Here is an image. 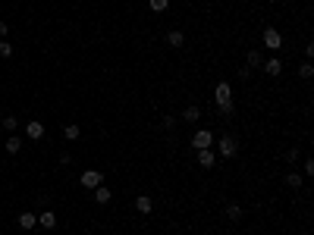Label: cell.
I'll return each instance as SVG.
<instances>
[{"instance_id": "obj_8", "label": "cell", "mask_w": 314, "mask_h": 235, "mask_svg": "<svg viewBox=\"0 0 314 235\" xmlns=\"http://www.w3.org/2000/svg\"><path fill=\"white\" fill-rule=\"evenodd\" d=\"M25 135H29L32 141H38V138H44V123L41 119H32L29 125H25Z\"/></svg>"}, {"instance_id": "obj_13", "label": "cell", "mask_w": 314, "mask_h": 235, "mask_svg": "<svg viewBox=\"0 0 314 235\" xmlns=\"http://www.w3.org/2000/svg\"><path fill=\"white\" fill-rule=\"evenodd\" d=\"M261 63H264L261 50H248V57H245V66H248V69L255 72V69H261Z\"/></svg>"}, {"instance_id": "obj_24", "label": "cell", "mask_w": 314, "mask_h": 235, "mask_svg": "<svg viewBox=\"0 0 314 235\" xmlns=\"http://www.w3.org/2000/svg\"><path fill=\"white\" fill-rule=\"evenodd\" d=\"M302 172H305V176H311V172H314V160L308 157V160H305V166H302Z\"/></svg>"}, {"instance_id": "obj_18", "label": "cell", "mask_w": 314, "mask_h": 235, "mask_svg": "<svg viewBox=\"0 0 314 235\" xmlns=\"http://www.w3.org/2000/svg\"><path fill=\"white\" fill-rule=\"evenodd\" d=\"M6 154H19V147H22V141H19V135H10V138H6Z\"/></svg>"}, {"instance_id": "obj_15", "label": "cell", "mask_w": 314, "mask_h": 235, "mask_svg": "<svg viewBox=\"0 0 314 235\" xmlns=\"http://www.w3.org/2000/svg\"><path fill=\"white\" fill-rule=\"evenodd\" d=\"M242 204H226V219H230V223H239V219H242Z\"/></svg>"}, {"instance_id": "obj_21", "label": "cell", "mask_w": 314, "mask_h": 235, "mask_svg": "<svg viewBox=\"0 0 314 235\" xmlns=\"http://www.w3.org/2000/svg\"><path fill=\"white\" fill-rule=\"evenodd\" d=\"M0 57H3V60H6V57H13V44L6 41V38H0Z\"/></svg>"}, {"instance_id": "obj_17", "label": "cell", "mask_w": 314, "mask_h": 235, "mask_svg": "<svg viewBox=\"0 0 314 235\" xmlns=\"http://www.w3.org/2000/svg\"><path fill=\"white\" fill-rule=\"evenodd\" d=\"M79 135H82V129H79L76 123H69V125L63 129V138H66V141H79Z\"/></svg>"}, {"instance_id": "obj_14", "label": "cell", "mask_w": 314, "mask_h": 235, "mask_svg": "<svg viewBox=\"0 0 314 235\" xmlns=\"http://www.w3.org/2000/svg\"><path fill=\"white\" fill-rule=\"evenodd\" d=\"M166 44H170V47H182L185 44V35L179 29H170V31H166Z\"/></svg>"}, {"instance_id": "obj_9", "label": "cell", "mask_w": 314, "mask_h": 235, "mask_svg": "<svg viewBox=\"0 0 314 235\" xmlns=\"http://www.w3.org/2000/svg\"><path fill=\"white\" fill-rule=\"evenodd\" d=\"M214 163H217V154H214L211 147H204V151H198V166H204V170H211Z\"/></svg>"}, {"instance_id": "obj_12", "label": "cell", "mask_w": 314, "mask_h": 235, "mask_svg": "<svg viewBox=\"0 0 314 235\" xmlns=\"http://www.w3.org/2000/svg\"><path fill=\"white\" fill-rule=\"evenodd\" d=\"M182 119H185V123H198V119H201V107H198V104H189L182 110Z\"/></svg>"}, {"instance_id": "obj_23", "label": "cell", "mask_w": 314, "mask_h": 235, "mask_svg": "<svg viewBox=\"0 0 314 235\" xmlns=\"http://www.w3.org/2000/svg\"><path fill=\"white\" fill-rule=\"evenodd\" d=\"M298 76H302V78H311L314 76V66L311 63H302V66H298Z\"/></svg>"}, {"instance_id": "obj_4", "label": "cell", "mask_w": 314, "mask_h": 235, "mask_svg": "<svg viewBox=\"0 0 314 235\" xmlns=\"http://www.w3.org/2000/svg\"><path fill=\"white\" fill-rule=\"evenodd\" d=\"M79 182H82L85 188H88V191H95L98 185H104V172H101V170H85Z\"/></svg>"}, {"instance_id": "obj_3", "label": "cell", "mask_w": 314, "mask_h": 235, "mask_svg": "<svg viewBox=\"0 0 314 235\" xmlns=\"http://www.w3.org/2000/svg\"><path fill=\"white\" fill-rule=\"evenodd\" d=\"M261 41H264L267 50H280V47H283V35H280V31L273 29V25H267L264 35H261Z\"/></svg>"}, {"instance_id": "obj_5", "label": "cell", "mask_w": 314, "mask_h": 235, "mask_svg": "<svg viewBox=\"0 0 314 235\" xmlns=\"http://www.w3.org/2000/svg\"><path fill=\"white\" fill-rule=\"evenodd\" d=\"M214 141H217V138H214L211 129H198L195 135H192V144H195V151H204V147H211Z\"/></svg>"}, {"instance_id": "obj_7", "label": "cell", "mask_w": 314, "mask_h": 235, "mask_svg": "<svg viewBox=\"0 0 314 235\" xmlns=\"http://www.w3.org/2000/svg\"><path fill=\"white\" fill-rule=\"evenodd\" d=\"M135 210L148 217V213L154 210V198H151V194H138V198H135Z\"/></svg>"}, {"instance_id": "obj_20", "label": "cell", "mask_w": 314, "mask_h": 235, "mask_svg": "<svg viewBox=\"0 0 314 235\" xmlns=\"http://www.w3.org/2000/svg\"><path fill=\"white\" fill-rule=\"evenodd\" d=\"M286 182H289L292 188H302V172H296V170H292L289 176H286Z\"/></svg>"}, {"instance_id": "obj_25", "label": "cell", "mask_w": 314, "mask_h": 235, "mask_svg": "<svg viewBox=\"0 0 314 235\" xmlns=\"http://www.w3.org/2000/svg\"><path fill=\"white\" fill-rule=\"evenodd\" d=\"M6 31H10V25H6L3 19H0V38H6Z\"/></svg>"}, {"instance_id": "obj_10", "label": "cell", "mask_w": 314, "mask_h": 235, "mask_svg": "<svg viewBox=\"0 0 314 235\" xmlns=\"http://www.w3.org/2000/svg\"><path fill=\"white\" fill-rule=\"evenodd\" d=\"M38 226H41V229H53V226H57V213L53 210H41L38 213Z\"/></svg>"}, {"instance_id": "obj_22", "label": "cell", "mask_w": 314, "mask_h": 235, "mask_svg": "<svg viewBox=\"0 0 314 235\" xmlns=\"http://www.w3.org/2000/svg\"><path fill=\"white\" fill-rule=\"evenodd\" d=\"M3 129H6V132H16V129H19V119H16V116H3Z\"/></svg>"}, {"instance_id": "obj_16", "label": "cell", "mask_w": 314, "mask_h": 235, "mask_svg": "<svg viewBox=\"0 0 314 235\" xmlns=\"http://www.w3.org/2000/svg\"><path fill=\"white\" fill-rule=\"evenodd\" d=\"M110 198H113V191H110L107 185H98V188H95V201H98V204H107Z\"/></svg>"}, {"instance_id": "obj_2", "label": "cell", "mask_w": 314, "mask_h": 235, "mask_svg": "<svg viewBox=\"0 0 314 235\" xmlns=\"http://www.w3.org/2000/svg\"><path fill=\"white\" fill-rule=\"evenodd\" d=\"M214 144H217V151H220V157H223V160H232L239 154V141L232 135H220V141H214Z\"/></svg>"}, {"instance_id": "obj_11", "label": "cell", "mask_w": 314, "mask_h": 235, "mask_svg": "<svg viewBox=\"0 0 314 235\" xmlns=\"http://www.w3.org/2000/svg\"><path fill=\"white\" fill-rule=\"evenodd\" d=\"M35 226H38V217H35V213H29V210L19 213V229L29 232V229H35Z\"/></svg>"}, {"instance_id": "obj_19", "label": "cell", "mask_w": 314, "mask_h": 235, "mask_svg": "<svg viewBox=\"0 0 314 235\" xmlns=\"http://www.w3.org/2000/svg\"><path fill=\"white\" fill-rule=\"evenodd\" d=\"M148 6L154 13H164V10H170V0H148Z\"/></svg>"}, {"instance_id": "obj_1", "label": "cell", "mask_w": 314, "mask_h": 235, "mask_svg": "<svg viewBox=\"0 0 314 235\" xmlns=\"http://www.w3.org/2000/svg\"><path fill=\"white\" fill-rule=\"evenodd\" d=\"M214 100H217V113L220 116H232V113H236V104H232V85L230 82H217Z\"/></svg>"}, {"instance_id": "obj_6", "label": "cell", "mask_w": 314, "mask_h": 235, "mask_svg": "<svg viewBox=\"0 0 314 235\" xmlns=\"http://www.w3.org/2000/svg\"><path fill=\"white\" fill-rule=\"evenodd\" d=\"M261 69L267 72V76L277 78L280 72H283V60H280V57H270V60H264V63H261Z\"/></svg>"}]
</instances>
